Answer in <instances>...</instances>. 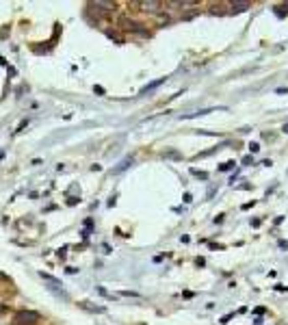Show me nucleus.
<instances>
[{
	"mask_svg": "<svg viewBox=\"0 0 288 325\" xmlns=\"http://www.w3.org/2000/svg\"><path fill=\"white\" fill-rule=\"evenodd\" d=\"M251 7V3H232V9L234 11H247Z\"/></svg>",
	"mask_w": 288,
	"mask_h": 325,
	"instance_id": "obj_3",
	"label": "nucleus"
},
{
	"mask_svg": "<svg viewBox=\"0 0 288 325\" xmlns=\"http://www.w3.org/2000/svg\"><path fill=\"white\" fill-rule=\"evenodd\" d=\"M17 325H35L39 321V314L37 312H29V310H22V312H17V317H15Z\"/></svg>",
	"mask_w": 288,
	"mask_h": 325,
	"instance_id": "obj_1",
	"label": "nucleus"
},
{
	"mask_svg": "<svg viewBox=\"0 0 288 325\" xmlns=\"http://www.w3.org/2000/svg\"><path fill=\"white\" fill-rule=\"evenodd\" d=\"M284 132H286V134H288V124H286V126H284Z\"/></svg>",
	"mask_w": 288,
	"mask_h": 325,
	"instance_id": "obj_6",
	"label": "nucleus"
},
{
	"mask_svg": "<svg viewBox=\"0 0 288 325\" xmlns=\"http://www.w3.org/2000/svg\"><path fill=\"white\" fill-rule=\"evenodd\" d=\"M139 7H141V11H152V13H156V11H160V7H163V5H160V3H156V0H150V3H148V0H146V3H139Z\"/></svg>",
	"mask_w": 288,
	"mask_h": 325,
	"instance_id": "obj_2",
	"label": "nucleus"
},
{
	"mask_svg": "<svg viewBox=\"0 0 288 325\" xmlns=\"http://www.w3.org/2000/svg\"><path fill=\"white\" fill-rule=\"evenodd\" d=\"M234 165H236V163H226V165H221V169H223V171H228V169H232Z\"/></svg>",
	"mask_w": 288,
	"mask_h": 325,
	"instance_id": "obj_4",
	"label": "nucleus"
},
{
	"mask_svg": "<svg viewBox=\"0 0 288 325\" xmlns=\"http://www.w3.org/2000/svg\"><path fill=\"white\" fill-rule=\"evenodd\" d=\"M249 150H251V152H258V150H260V146H258V143H251Z\"/></svg>",
	"mask_w": 288,
	"mask_h": 325,
	"instance_id": "obj_5",
	"label": "nucleus"
}]
</instances>
